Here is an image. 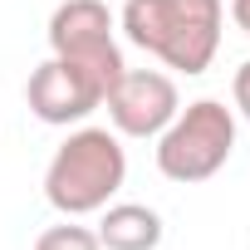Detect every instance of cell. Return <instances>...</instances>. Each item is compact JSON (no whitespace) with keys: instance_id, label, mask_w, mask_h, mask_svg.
Returning a JSON list of instances; mask_svg holds the SVG:
<instances>
[{"instance_id":"52a82bcc","label":"cell","mask_w":250,"mask_h":250,"mask_svg":"<svg viewBox=\"0 0 250 250\" xmlns=\"http://www.w3.org/2000/svg\"><path fill=\"white\" fill-rule=\"evenodd\" d=\"M162 216L143 201H108L98 211V245L103 250H157L162 245Z\"/></svg>"},{"instance_id":"5b68a950","label":"cell","mask_w":250,"mask_h":250,"mask_svg":"<svg viewBox=\"0 0 250 250\" xmlns=\"http://www.w3.org/2000/svg\"><path fill=\"white\" fill-rule=\"evenodd\" d=\"M108 123L118 138H157L182 108V93L172 83V74L162 69H123V79L108 88L103 98Z\"/></svg>"},{"instance_id":"6da1fadb","label":"cell","mask_w":250,"mask_h":250,"mask_svg":"<svg viewBox=\"0 0 250 250\" xmlns=\"http://www.w3.org/2000/svg\"><path fill=\"white\" fill-rule=\"evenodd\" d=\"M221 0H128L118 30L177 74H206L221 49Z\"/></svg>"},{"instance_id":"3957f363","label":"cell","mask_w":250,"mask_h":250,"mask_svg":"<svg viewBox=\"0 0 250 250\" xmlns=\"http://www.w3.org/2000/svg\"><path fill=\"white\" fill-rule=\"evenodd\" d=\"M235 152V113L221 98H196L157 133V172L167 182H206Z\"/></svg>"},{"instance_id":"ba28073f","label":"cell","mask_w":250,"mask_h":250,"mask_svg":"<svg viewBox=\"0 0 250 250\" xmlns=\"http://www.w3.org/2000/svg\"><path fill=\"white\" fill-rule=\"evenodd\" d=\"M35 250H103V245H98V235L88 226H74V216H69L64 226H49L35 240Z\"/></svg>"},{"instance_id":"30bf717a","label":"cell","mask_w":250,"mask_h":250,"mask_svg":"<svg viewBox=\"0 0 250 250\" xmlns=\"http://www.w3.org/2000/svg\"><path fill=\"white\" fill-rule=\"evenodd\" d=\"M230 20H235V25L250 35V0H230Z\"/></svg>"},{"instance_id":"7a4b0ae2","label":"cell","mask_w":250,"mask_h":250,"mask_svg":"<svg viewBox=\"0 0 250 250\" xmlns=\"http://www.w3.org/2000/svg\"><path fill=\"white\" fill-rule=\"evenodd\" d=\"M123 182H128V152H123L118 133H108V128L69 133L44 167V196L59 216L103 211Z\"/></svg>"},{"instance_id":"9c48e42d","label":"cell","mask_w":250,"mask_h":250,"mask_svg":"<svg viewBox=\"0 0 250 250\" xmlns=\"http://www.w3.org/2000/svg\"><path fill=\"white\" fill-rule=\"evenodd\" d=\"M230 93H235V113L250 123V59L235 69V79H230Z\"/></svg>"},{"instance_id":"8992f818","label":"cell","mask_w":250,"mask_h":250,"mask_svg":"<svg viewBox=\"0 0 250 250\" xmlns=\"http://www.w3.org/2000/svg\"><path fill=\"white\" fill-rule=\"evenodd\" d=\"M25 98H30V113H35L40 123H49V128L83 123L93 108H103V88H98L83 69H74V64H64V59H54V54L30 74Z\"/></svg>"},{"instance_id":"277c9868","label":"cell","mask_w":250,"mask_h":250,"mask_svg":"<svg viewBox=\"0 0 250 250\" xmlns=\"http://www.w3.org/2000/svg\"><path fill=\"white\" fill-rule=\"evenodd\" d=\"M49 54L83 69L103 98L108 88L123 79V49H118V20L113 10L103 5V0H64V5H54L49 15Z\"/></svg>"}]
</instances>
